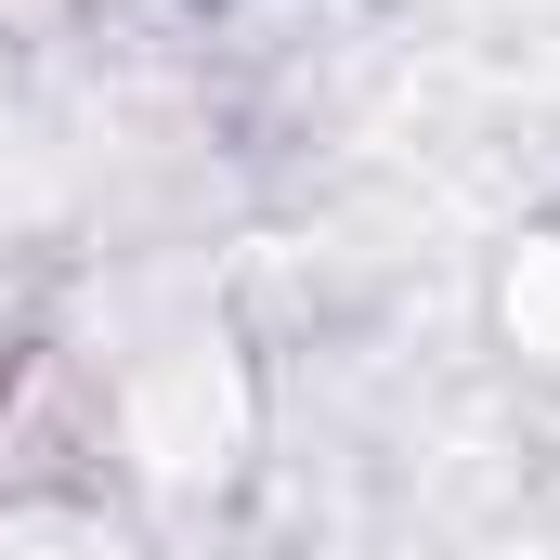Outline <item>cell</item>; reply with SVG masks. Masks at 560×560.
Masks as SVG:
<instances>
[{
    "label": "cell",
    "instance_id": "obj_1",
    "mask_svg": "<svg viewBox=\"0 0 560 560\" xmlns=\"http://www.w3.org/2000/svg\"><path fill=\"white\" fill-rule=\"evenodd\" d=\"M118 482V405L66 339L0 352V509H92Z\"/></svg>",
    "mask_w": 560,
    "mask_h": 560
},
{
    "label": "cell",
    "instance_id": "obj_2",
    "mask_svg": "<svg viewBox=\"0 0 560 560\" xmlns=\"http://www.w3.org/2000/svg\"><path fill=\"white\" fill-rule=\"evenodd\" d=\"M495 339H509L522 365H548V378H560V222H548V235H522V261L495 275Z\"/></svg>",
    "mask_w": 560,
    "mask_h": 560
},
{
    "label": "cell",
    "instance_id": "obj_3",
    "mask_svg": "<svg viewBox=\"0 0 560 560\" xmlns=\"http://www.w3.org/2000/svg\"><path fill=\"white\" fill-rule=\"evenodd\" d=\"M79 0H0V39H66Z\"/></svg>",
    "mask_w": 560,
    "mask_h": 560
}]
</instances>
